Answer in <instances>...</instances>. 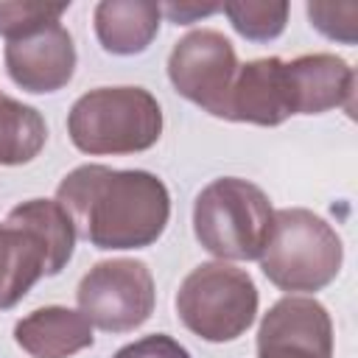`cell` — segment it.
<instances>
[{
  "label": "cell",
  "instance_id": "6da1fadb",
  "mask_svg": "<svg viewBox=\"0 0 358 358\" xmlns=\"http://www.w3.org/2000/svg\"><path fill=\"white\" fill-rule=\"evenodd\" d=\"M59 207L70 215L76 238L95 249L123 252L157 243L171 218V193L151 171L78 165L56 187Z\"/></svg>",
  "mask_w": 358,
  "mask_h": 358
},
{
  "label": "cell",
  "instance_id": "7a4b0ae2",
  "mask_svg": "<svg viewBox=\"0 0 358 358\" xmlns=\"http://www.w3.org/2000/svg\"><path fill=\"white\" fill-rule=\"evenodd\" d=\"M76 246L70 215L56 199H31L0 221V310L14 308L36 280L59 274Z\"/></svg>",
  "mask_w": 358,
  "mask_h": 358
},
{
  "label": "cell",
  "instance_id": "3957f363",
  "mask_svg": "<svg viewBox=\"0 0 358 358\" xmlns=\"http://www.w3.org/2000/svg\"><path fill=\"white\" fill-rule=\"evenodd\" d=\"M67 134L90 157L140 154L162 137V109L143 87H98L70 106Z\"/></svg>",
  "mask_w": 358,
  "mask_h": 358
},
{
  "label": "cell",
  "instance_id": "277c9868",
  "mask_svg": "<svg viewBox=\"0 0 358 358\" xmlns=\"http://www.w3.org/2000/svg\"><path fill=\"white\" fill-rule=\"evenodd\" d=\"M260 268L280 291L313 294L330 285L344 260L338 232L313 210L285 207L274 213L271 235L260 252Z\"/></svg>",
  "mask_w": 358,
  "mask_h": 358
},
{
  "label": "cell",
  "instance_id": "5b68a950",
  "mask_svg": "<svg viewBox=\"0 0 358 358\" xmlns=\"http://www.w3.org/2000/svg\"><path fill=\"white\" fill-rule=\"evenodd\" d=\"M274 224L268 196L241 176L213 179L193 204V232L218 260H257Z\"/></svg>",
  "mask_w": 358,
  "mask_h": 358
},
{
  "label": "cell",
  "instance_id": "8992f818",
  "mask_svg": "<svg viewBox=\"0 0 358 358\" xmlns=\"http://www.w3.org/2000/svg\"><path fill=\"white\" fill-rule=\"evenodd\" d=\"M257 285L249 271L224 260L196 266L176 291V316L199 338L224 344L243 336L257 316Z\"/></svg>",
  "mask_w": 358,
  "mask_h": 358
},
{
  "label": "cell",
  "instance_id": "52a82bcc",
  "mask_svg": "<svg viewBox=\"0 0 358 358\" xmlns=\"http://www.w3.org/2000/svg\"><path fill=\"white\" fill-rule=\"evenodd\" d=\"M78 310L106 333H129L148 322L157 305L151 268L134 257L95 263L76 288Z\"/></svg>",
  "mask_w": 358,
  "mask_h": 358
},
{
  "label": "cell",
  "instance_id": "ba28073f",
  "mask_svg": "<svg viewBox=\"0 0 358 358\" xmlns=\"http://www.w3.org/2000/svg\"><path fill=\"white\" fill-rule=\"evenodd\" d=\"M238 73L232 42L213 28L185 34L168 56V78L173 90L213 117L227 120L229 92Z\"/></svg>",
  "mask_w": 358,
  "mask_h": 358
},
{
  "label": "cell",
  "instance_id": "9c48e42d",
  "mask_svg": "<svg viewBox=\"0 0 358 358\" xmlns=\"http://www.w3.org/2000/svg\"><path fill=\"white\" fill-rule=\"evenodd\" d=\"M257 358H333V319L310 296H282L257 327Z\"/></svg>",
  "mask_w": 358,
  "mask_h": 358
},
{
  "label": "cell",
  "instance_id": "30bf717a",
  "mask_svg": "<svg viewBox=\"0 0 358 358\" xmlns=\"http://www.w3.org/2000/svg\"><path fill=\"white\" fill-rule=\"evenodd\" d=\"M8 78L25 92H56L70 84L76 73V45L62 22L45 25L28 36L6 42Z\"/></svg>",
  "mask_w": 358,
  "mask_h": 358
},
{
  "label": "cell",
  "instance_id": "8fae6325",
  "mask_svg": "<svg viewBox=\"0 0 358 358\" xmlns=\"http://www.w3.org/2000/svg\"><path fill=\"white\" fill-rule=\"evenodd\" d=\"M291 115H294V95H291V76L285 59L266 56L238 64L229 92L227 120L280 126Z\"/></svg>",
  "mask_w": 358,
  "mask_h": 358
},
{
  "label": "cell",
  "instance_id": "7c38bea8",
  "mask_svg": "<svg viewBox=\"0 0 358 358\" xmlns=\"http://www.w3.org/2000/svg\"><path fill=\"white\" fill-rule=\"evenodd\" d=\"M294 115L347 109L352 115L355 70L336 53H305L288 62Z\"/></svg>",
  "mask_w": 358,
  "mask_h": 358
},
{
  "label": "cell",
  "instance_id": "4fadbf2b",
  "mask_svg": "<svg viewBox=\"0 0 358 358\" xmlns=\"http://www.w3.org/2000/svg\"><path fill=\"white\" fill-rule=\"evenodd\" d=\"M14 341L31 358H70L95 344L92 324L81 310L45 305L14 324Z\"/></svg>",
  "mask_w": 358,
  "mask_h": 358
},
{
  "label": "cell",
  "instance_id": "5bb4252c",
  "mask_svg": "<svg viewBox=\"0 0 358 358\" xmlns=\"http://www.w3.org/2000/svg\"><path fill=\"white\" fill-rule=\"evenodd\" d=\"M162 8L148 0H101L92 14L95 36L106 53H143L159 34Z\"/></svg>",
  "mask_w": 358,
  "mask_h": 358
},
{
  "label": "cell",
  "instance_id": "9a60e30c",
  "mask_svg": "<svg viewBox=\"0 0 358 358\" xmlns=\"http://www.w3.org/2000/svg\"><path fill=\"white\" fill-rule=\"evenodd\" d=\"M48 143V123L36 106L0 92V165H25Z\"/></svg>",
  "mask_w": 358,
  "mask_h": 358
},
{
  "label": "cell",
  "instance_id": "2e32d148",
  "mask_svg": "<svg viewBox=\"0 0 358 358\" xmlns=\"http://www.w3.org/2000/svg\"><path fill=\"white\" fill-rule=\"evenodd\" d=\"M221 11L232 22V28L249 42L277 39L288 22L285 0H232V3H224Z\"/></svg>",
  "mask_w": 358,
  "mask_h": 358
},
{
  "label": "cell",
  "instance_id": "e0dca14e",
  "mask_svg": "<svg viewBox=\"0 0 358 358\" xmlns=\"http://www.w3.org/2000/svg\"><path fill=\"white\" fill-rule=\"evenodd\" d=\"M70 8V3H31V0H20V3H6L0 0V36H6V42L28 36L45 25H53L62 20V14Z\"/></svg>",
  "mask_w": 358,
  "mask_h": 358
},
{
  "label": "cell",
  "instance_id": "ac0fdd59",
  "mask_svg": "<svg viewBox=\"0 0 358 358\" xmlns=\"http://www.w3.org/2000/svg\"><path fill=\"white\" fill-rule=\"evenodd\" d=\"M310 25L327 39L352 45L358 39V3H308Z\"/></svg>",
  "mask_w": 358,
  "mask_h": 358
},
{
  "label": "cell",
  "instance_id": "d6986e66",
  "mask_svg": "<svg viewBox=\"0 0 358 358\" xmlns=\"http://www.w3.org/2000/svg\"><path fill=\"white\" fill-rule=\"evenodd\" d=\"M112 358H190V352L173 336L151 333V336H143V338L120 347Z\"/></svg>",
  "mask_w": 358,
  "mask_h": 358
},
{
  "label": "cell",
  "instance_id": "ffe728a7",
  "mask_svg": "<svg viewBox=\"0 0 358 358\" xmlns=\"http://www.w3.org/2000/svg\"><path fill=\"white\" fill-rule=\"evenodd\" d=\"M162 8V14L171 20V22H176V25H190V22H196L199 17H207V14H215V11H221V6L218 3H165V6H159Z\"/></svg>",
  "mask_w": 358,
  "mask_h": 358
}]
</instances>
